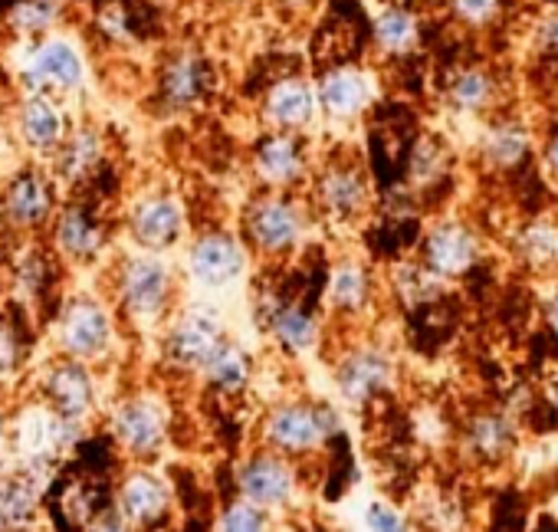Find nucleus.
<instances>
[{"label":"nucleus","instance_id":"39448f33","mask_svg":"<svg viewBox=\"0 0 558 532\" xmlns=\"http://www.w3.org/2000/svg\"><path fill=\"white\" fill-rule=\"evenodd\" d=\"M538 148V132L532 129L529 119L522 116H509V112H496L489 119H483L473 155L476 165L486 174H515L522 171Z\"/></svg>","mask_w":558,"mask_h":532},{"label":"nucleus","instance_id":"4c0bfd02","mask_svg":"<svg viewBox=\"0 0 558 532\" xmlns=\"http://www.w3.org/2000/svg\"><path fill=\"white\" fill-rule=\"evenodd\" d=\"M17 283L31 293V297H40L50 283V259L40 253V250H31L21 266H17Z\"/></svg>","mask_w":558,"mask_h":532},{"label":"nucleus","instance_id":"7ed1b4c3","mask_svg":"<svg viewBox=\"0 0 558 532\" xmlns=\"http://www.w3.org/2000/svg\"><path fill=\"white\" fill-rule=\"evenodd\" d=\"M116 290H119V306L129 319L155 323L171 306L174 274L165 259L138 253V256H129L122 263V270L116 277Z\"/></svg>","mask_w":558,"mask_h":532},{"label":"nucleus","instance_id":"9b49d317","mask_svg":"<svg viewBox=\"0 0 558 532\" xmlns=\"http://www.w3.org/2000/svg\"><path fill=\"white\" fill-rule=\"evenodd\" d=\"M112 434L129 457L151 460L168 440V411L158 398L135 395L116 408Z\"/></svg>","mask_w":558,"mask_h":532},{"label":"nucleus","instance_id":"dca6fc26","mask_svg":"<svg viewBox=\"0 0 558 532\" xmlns=\"http://www.w3.org/2000/svg\"><path fill=\"white\" fill-rule=\"evenodd\" d=\"M44 404L73 424H83L93 408H96V382L86 362L76 359H60L47 368L44 375Z\"/></svg>","mask_w":558,"mask_h":532},{"label":"nucleus","instance_id":"9d476101","mask_svg":"<svg viewBox=\"0 0 558 532\" xmlns=\"http://www.w3.org/2000/svg\"><path fill=\"white\" fill-rule=\"evenodd\" d=\"M316 106L332 122H352L365 116L375 102V80L355 63H332L313 83Z\"/></svg>","mask_w":558,"mask_h":532},{"label":"nucleus","instance_id":"37998d69","mask_svg":"<svg viewBox=\"0 0 558 532\" xmlns=\"http://www.w3.org/2000/svg\"><path fill=\"white\" fill-rule=\"evenodd\" d=\"M83 532H132L129 529V522L116 512V506L112 509H102V512H96L86 525H83Z\"/></svg>","mask_w":558,"mask_h":532},{"label":"nucleus","instance_id":"f03ea898","mask_svg":"<svg viewBox=\"0 0 558 532\" xmlns=\"http://www.w3.org/2000/svg\"><path fill=\"white\" fill-rule=\"evenodd\" d=\"M483 256H486L483 233L470 220H460V217L434 220L424 230L421 246H417V259L447 283L470 277Z\"/></svg>","mask_w":558,"mask_h":532},{"label":"nucleus","instance_id":"7c9ffc66","mask_svg":"<svg viewBox=\"0 0 558 532\" xmlns=\"http://www.w3.org/2000/svg\"><path fill=\"white\" fill-rule=\"evenodd\" d=\"M375 300V277L362 259H342L329 274V306L339 316H362Z\"/></svg>","mask_w":558,"mask_h":532},{"label":"nucleus","instance_id":"a211bd4d","mask_svg":"<svg viewBox=\"0 0 558 532\" xmlns=\"http://www.w3.org/2000/svg\"><path fill=\"white\" fill-rule=\"evenodd\" d=\"M214 89V66L197 50H178L158 73V96L168 109H194Z\"/></svg>","mask_w":558,"mask_h":532},{"label":"nucleus","instance_id":"5701e85b","mask_svg":"<svg viewBox=\"0 0 558 532\" xmlns=\"http://www.w3.org/2000/svg\"><path fill=\"white\" fill-rule=\"evenodd\" d=\"M4 217L14 230H40L53 217V191L37 168H21L8 181Z\"/></svg>","mask_w":558,"mask_h":532},{"label":"nucleus","instance_id":"20e7f679","mask_svg":"<svg viewBox=\"0 0 558 532\" xmlns=\"http://www.w3.org/2000/svg\"><path fill=\"white\" fill-rule=\"evenodd\" d=\"M306 227V210L296 197L287 191H266L259 194L243 217V237L253 250L266 256H283L290 253Z\"/></svg>","mask_w":558,"mask_h":532},{"label":"nucleus","instance_id":"c756f323","mask_svg":"<svg viewBox=\"0 0 558 532\" xmlns=\"http://www.w3.org/2000/svg\"><path fill=\"white\" fill-rule=\"evenodd\" d=\"M53 240H57V250L60 256L73 259V263H89L99 250H102V227L99 220L93 217L89 207L83 204H70L60 210L57 217V227H53Z\"/></svg>","mask_w":558,"mask_h":532},{"label":"nucleus","instance_id":"4be33fe9","mask_svg":"<svg viewBox=\"0 0 558 532\" xmlns=\"http://www.w3.org/2000/svg\"><path fill=\"white\" fill-rule=\"evenodd\" d=\"M14 125H17V135L21 142L37 152V155H53L70 125H66V112L60 106L57 96H44V93H27L17 106V116H14Z\"/></svg>","mask_w":558,"mask_h":532},{"label":"nucleus","instance_id":"423d86ee","mask_svg":"<svg viewBox=\"0 0 558 532\" xmlns=\"http://www.w3.org/2000/svg\"><path fill=\"white\" fill-rule=\"evenodd\" d=\"M21 83L27 93L44 96H66L86 83V60L66 37H40L27 53L21 70Z\"/></svg>","mask_w":558,"mask_h":532},{"label":"nucleus","instance_id":"a19ab883","mask_svg":"<svg viewBox=\"0 0 558 532\" xmlns=\"http://www.w3.org/2000/svg\"><path fill=\"white\" fill-rule=\"evenodd\" d=\"M538 161H542V171H545V181L551 188H558V122L538 138V148H535Z\"/></svg>","mask_w":558,"mask_h":532},{"label":"nucleus","instance_id":"1a4fd4ad","mask_svg":"<svg viewBox=\"0 0 558 532\" xmlns=\"http://www.w3.org/2000/svg\"><path fill=\"white\" fill-rule=\"evenodd\" d=\"M444 102L453 116L489 119L506 106V80L493 63H463L447 76Z\"/></svg>","mask_w":558,"mask_h":532},{"label":"nucleus","instance_id":"f704fd0d","mask_svg":"<svg viewBox=\"0 0 558 532\" xmlns=\"http://www.w3.org/2000/svg\"><path fill=\"white\" fill-rule=\"evenodd\" d=\"M63 17V0H21L14 4L8 24L27 37V40H40V37H50V31L60 24Z\"/></svg>","mask_w":558,"mask_h":532},{"label":"nucleus","instance_id":"c85d7f7f","mask_svg":"<svg viewBox=\"0 0 558 532\" xmlns=\"http://www.w3.org/2000/svg\"><path fill=\"white\" fill-rule=\"evenodd\" d=\"M450 168H453V152L444 135L424 132L411 142L404 178L414 194H424V191H434L437 184H444L450 178Z\"/></svg>","mask_w":558,"mask_h":532},{"label":"nucleus","instance_id":"c03bdc74","mask_svg":"<svg viewBox=\"0 0 558 532\" xmlns=\"http://www.w3.org/2000/svg\"><path fill=\"white\" fill-rule=\"evenodd\" d=\"M542 313H545V323L551 326V332L558 336V277L548 280V290H545V300H542Z\"/></svg>","mask_w":558,"mask_h":532},{"label":"nucleus","instance_id":"cd10ccee","mask_svg":"<svg viewBox=\"0 0 558 532\" xmlns=\"http://www.w3.org/2000/svg\"><path fill=\"white\" fill-rule=\"evenodd\" d=\"M266 329L290 355H303V352H310L319 342V319H316V313L306 310L296 300H269Z\"/></svg>","mask_w":558,"mask_h":532},{"label":"nucleus","instance_id":"f3484780","mask_svg":"<svg viewBox=\"0 0 558 532\" xmlns=\"http://www.w3.org/2000/svg\"><path fill=\"white\" fill-rule=\"evenodd\" d=\"M168 509H171V489L158 473L138 467L122 476L116 493V512L129 522L132 532H148L161 525L168 519Z\"/></svg>","mask_w":558,"mask_h":532},{"label":"nucleus","instance_id":"e433bc0d","mask_svg":"<svg viewBox=\"0 0 558 532\" xmlns=\"http://www.w3.org/2000/svg\"><path fill=\"white\" fill-rule=\"evenodd\" d=\"M220 532H269V512L263 506L236 496L220 512Z\"/></svg>","mask_w":558,"mask_h":532},{"label":"nucleus","instance_id":"bb28decb","mask_svg":"<svg viewBox=\"0 0 558 532\" xmlns=\"http://www.w3.org/2000/svg\"><path fill=\"white\" fill-rule=\"evenodd\" d=\"M512 256L529 274L555 280L558 277V220L535 217L512 233Z\"/></svg>","mask_w":558,"mask_h":532},{"label":"nucleus","instance_id":"412c9836","mask_svg":"<svg viewBox=\"0 0 558 532\" xmlns=\"http://www.w3.org/2000/svg\"><path fill=\"white\" fill-rule=\"evenodd\" d=\"M463 450L476 460V463H502L506 457H512V450L519 447V424L509 411L499 408H486L466 418L463 424Z\"/></svg>","mask_w":558,"mask_h":532},{"label":"nucleus","instance_id":"f8f14e48","mask_svg":"<svg viewBox=\"0 0 558 532\" xmlns=\"http://www.w3.org/2000/svg\"><path fill=\"white\" fill-rule=\"evenodd\" d=\"M60 346L66 359L76 362H96L109 352L112 346V316L109 310L93 300V297H80L63 310L60 319Z\"/></svg>","mask_w":558,"mask_h":532},{"label":"nucleus","instance_id":"aec40b11","mask_svg":"<svg viewBox=\"0 0 558 532\" xmlns=\"http://www.w3.org/2000/svg\"><path fill=\"white\" fill-rule=\"evenodd\" d=\"M316 112V89L306 76H283L263 93V119L276 132H303L313 125Z\"/></svg>","mask_w":558,"mask_h":532},{"label":"nucleus","instance_id":"de8ad7c7","mask_svg":"<svg viewBox=\"0 0 558 532\" xmlns=\"http://www.w3.org/2000/svg\"><path fill=\"white\" fill-rule=\"evenodd\" d=\"M391 4H408V8H417L421 0H391Z\"/></svg>","mask_w":558,"mask_h":532},{"label":"nucleus","instance_id":"4468645a","mask_svg":"<svg viewBox=\"0 0 558 532\" xmlns=\"http://www.w3.org/2000/svg\"><path fill=\"white\" fill-rule=\"evenodd\" d=\"M236 489L243 499L269 509L287 506L296 493V473L290 467V460L276 450H259L253 457H246L236 470Z\"/></svg>","mask_w":558,"mask_h":532},{"label":"nucleus","instance_id":"ddd939ff","mask_svg":"<svg viewBox=\"0 0 558 532\" xmlns=\"http://www.w3.org/2000/svg\"><path fill=\"white\" fill-rule=\"evenodd\" d=\"M391 382H395V359L381 346H372V342L349 349L336 365L339 395L355 408L385 395Z\"/></svg>","mask_w":558,"mask_h":532},{"label":"nucleus","instance_id":"2eb2a0df","mask_svg":"<svg viewBox=\"0 0 558 532\" xmlns=\"http://www.w3.org/2000/svg\"><path fill=\"white\" fill-rule=\"evenodd\" d=\"M227 339L217 313L207 310H187L181 313L168 336H165V355L171 365L184 368V372H201L204 362L217 352V346Z\"/></svg>","mask_w":558,"mask_h":532},{"label":"nucleus","instance_id":"393cba45","mask_svg":"<svg viewBox=\"0 0 558 532\" xmlns=\"http://www.w3.org/2000/svg\"><path fill=\"white\" fill-rule=\"evenodd\" d=\"M372 47L385 60H408L424 44V24L421 14L408 4H385L372 21Z\"/></svg>","mask_w":558,"mask_h":532},{"label":"nucleus","instance_id":"72a5a7b5","mask_svg":"<svg viewBox=\"0 0 558 532\" xmlns=\"http://www.w3.org/2000/svg\"><path fill=\"white\" fill-rule=\"evenodd\" d=\"M447 280H440L437 274H430L421 259H404L391 270V290L398 293V300L408 310L417 306H434L444 293H447Z\"/></svg>","mask_w":558,"mask_h":532},{"label":"nucleus","instance_id":"6e6552de","mask_svg":"<svg viewBox=\"0 0 558 532\" xmlns=\"http://www.w3.org/2000/svg\"><path fill=\"white\" fill-rule=\"evenodd\" d=\"M250 168L266 191H287L310 174V152L300 132H276L256 138L250 152Z\"/></svg>","mask_w":558,"mask_h":532},{"label":"nucleus","instance_id":"f257e3e1","mask_svg":"<svg viewBox=\"0 0 558 532\" xmlns=\"http://www.w3.org/2000/svg\"><path fill=\"white\" fill-rule=\"evenodd\" d=\"M339 411L326 401H287L276 404L263 421V440L283 457L310 454L339 434Z\"/></svg>","mask_w":558,"mask_h":532},{"label":"nucleus","instance_id":"0eeeda50","mask_svg":"<svg viewBox=\"0 0 558 532\" xmlns=\"http://www.w3.org/2000/svg\"><path fill=\"white\" fill-rule=\"evenodd\" d=\"M316 204L336 223H355L372 210V181L359 158L336 155L316 174Z\"/></svg>","mask_w":558,"mask_h":532},{"label":"nucleus","instance_id":"ea45409f","mask_svg":"<svg viewBox=\"0 0 558 532\" xmlns=\"http://www.w3.org/2000/svg\"><path fill=\"white\" fill-rule=\"evenodd\" d=\"M365 525H368V532H414L411 519L385 499H378L365 509Z\"/></svg>","mask_w":558,"mask_h":532},{"label":"nucleus","instance_id":"a878e982","mask_svg":"<svg viewBox=\"0 0 558 532\" xmlns=\"http://www.w3.org/2000/svg\"><path fill=\"white\" fill-rule=\"evenodd\" d=\"M40 467L44 463L31 460L27 467L0 476V529H21L37 516L47 486Z\"/></svg>","mask_w":558,"mask_h":532},{"label":"nucleus","instance_id":"2f4dec72","mask_svg":"<svg viewBox=\"0 0 558 532\" xmlns=\"http://www.w3.org/2000/svg\"><path fill=\"white\" fill-rule=\"evenodd\" d=\"M99 161H102V135L89 125L66 132L63 145L53 152V171L66 184L86 181L99 168Z\"/></svg>","mask_w":558,"mask_h":532},{"label":"nucleus","instance_id":"79ce46f5","mask_svg":"<svg viewBox=\"0 0 558 532\" xmlns=\"http://www.w3.org/2000/svg\"><path fill=\"white\" fill-rule=\"evenodd\" d=\"M21 362V342L8 323H0V372H11Z\"/></svg>","mask_w":558,"mask_h":532},{"label":"nucleus","instance_id":"6ab92c4d","mask_svg":"<svg viewBox=\"0 0 558 532\" xmlns=\"http://www.w3.org/2000/svg\"><path fill=\"white\" fill-rule=\"evenodd\" d=\"M191 277L204 287H227L246 266V246L233 233L207 230L191 246Z\"/></svg>","mask_w":558,"mask_h":532},{"label":"nucleus","instance_id":"09e8293b","mask_svg":"<svg viewBox=\"0 0 558 532\" xmlns=\"http://www.w3.org/2000/svg\"><path fill=\"white\" fill-rule=\"evenodd\" d=\"M293 4H300V0H293Z\"/></svg>","mask_w":558,"mask_h":532},{"label":"nucleus","instance_id":"473e14b6","mask_svg":"<svg viewBox=\"0 0 558 532\" xmlns=\"http://www.w3.org/2000/svg\"><path fill=\"white\" fill-rule=\"evenodd\" d=\"M201 375H204V382L214 391H220V395H240L250 385V378H253V359H250V352L243 346L223 339L217 346V352L204 362Z\"/></svg>","mask_w":558,"mask_h":532},{"label":"nucleus","instance_id":"a18cd8bd","mask_svg":"<svg viewBox=\"0 0 558 532\" xmlns=\"http://www.w3.org/2000/svg\"><path fill=\"white\" fill-rule=\"evenodd\" d=\"M548 401H551V408H555V414H558V378H555L551 388H548Z\"/></svg>","mask_w":558,"mask_h":532},{"label":"nucleus","instance_id":"c9c22d12","mask_svg":"<svg viewBox=\"0 0 558 532\" xmlns=\"http://www.w3.org/2000/svg\"><path fill=\"white\" fill-rule=\"evenodd\" d=\"M447 14L457 27L483 34L493 31L502 14H506V0H447Z\"/></svg>","mask_w":558,"mask_h":532},{"label":"nucleus","instance_id":"b1692460","mask_svg":"<svg viewBox=\"0 0 558 532\" xmlns=\"http://www.w3.org/2000/svg\"><path fill=\"white\" fill-rule=\"evenodd\" d=\"M129 230H132V237H135V243L142 250L161 253V250H168V246H174L181 240V230H184L181 204L174 197H165V194L145 197V201H138L132 207Z\"/></svg>","mask_w":558,"mask_h":532},{"label":"nucleus","instance_id":"49530a36","mask_svg":"<svg viewBox=\"0 0 558 532\" xmlns=\"http://www.w3.org/2000/svg\"><path fill=\"white\" fill-rule=\"evenodd\" d=\"M4 440H8V418L0 414V447H4Z\"/></svg>","mask_w":558,"mask_h":532},{"label":"nucleus","instance_id":"58836bf2","mask_svg":"<svg viewBox=\"0 0 558 532\" xmlns=\"http://www.w3.org/2000/svg\"><path fill=\"white\" fill-rule=\"evenodd\" d=\"M529 44H532V53L535 57H545V60H558V8L545 11L532 34H529Z\"/></svg>","mask_w":558,"mask_h":532}]
</instances>
